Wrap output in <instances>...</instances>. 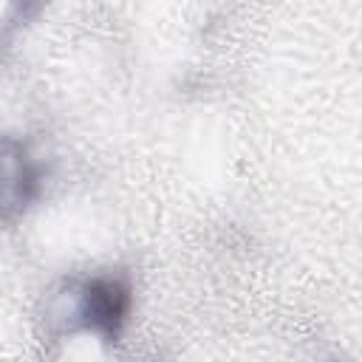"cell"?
<instances>
[{
  "mask_svg": "<svg viewBox=\"0 0 362 362\" xmlns=\"http://www.w3.org/2000/svg\"><path fill=\"white\" fill-rule=\"evenodd\" d=\"M130 305H133V294H130V286L124 277L96 274L74 291L71 320L79 328L113 342V339H119V334L127 322Z\"/></svg>",
  "mask_w": 362,
  "mask_h": 362,
  "instance_id": "cell-1",
  "label": "cell"
},
{
  "mask_svg": "<svg viewBox=\"0 0 362 362\" xmlns=\"http://www.w3.org/2000/svg\"><path fill=\"white\" fill-rule=\"evenodd\" d=\"M331 362H342V359H331Z\"/></svg>",
  "mask_w": 362,
  "mask_h": 362,
  "instance_id": "cell-3",
  "label": "cell"
},
{
  "mask_svg": "<svg viewBox=\"0 0 362 362\" xmlns=\"http://www.w3.org/2000/svg\"><path fill=\"white\" fill-rule=\"evenodd\" d=\"M40 189V167L34 158H28L23 144L6 141V184H3V201L6 212L23 209Z\"/></svg>",
  "mask_w": 362,
  "mask_h": 362,
  "instance_id": "cell-2",
  "label": "cell"
}]
</instances>
